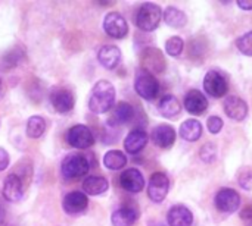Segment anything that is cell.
<instances>
[{"label": "cell", "instance_id": "obj_1", "mask_svg": "<svg viewBox=\"0 0 252 226\" xmlns=\"http://www.w3.org/2000/svg\"><path fill=\"white\" fill-rule=\"evenodd\" d=\"M114 101H115L114 85L109 81L102 79L96 82V85L93 87L92 96L89 99V109L96 115H102L106 113L114 106Z\"/></svg>", "mask_w": 252, "mask_h": 226}, {"label": "cell", "instance_id": "obj_2", "mask_svg": "<svg viewBox=\"0 0 252 226\" xmlns=\"http://www.w3.org/2000/svg\"><path fill=\"white\" fill-rule=\"evenodd\" d=\"M162 18V10L155 3H143L136 13V25L142 31H154L158 28Z\"/></svg>", "mask_w": 252, "mask_h": 226}, {"label": "cell", "instance_id": "obj_3", "mask_svg": "<svg viewBox=\"0 0 252 226\" xmlns=\"http://www.w3.org/2000/svg\"><path fill=\"white\" fill-rule=\"evenodd\" d=\"M90 169V163L83 154H69L62 160L61 174L65 179H75L84 176Z\"/></svg>", "mask_w": 252, "mask_h": 226}, {"label": "cell", "instance_id": "obj_4", "mask_svg": "<svg viewBox=\"0 0 252 226\" xmlns=\"http://www.w3.org/2000/svg\"><path fill=\"white\" fill-rule=\"evenodd\" d=\"M134 90L142 99L154 100L159 93V84L152 74L140 71L136 76V81H134Z\"/></svg>", "mask_w": 252, "mask_h": 226}, {"label": "cell", "instance_id": "obj_5", "mask_svg": "<svg viewBox=\"0 0 252 226\" xmlns=\"http://www.w3.org/2000/svg\"><path fill=\"white\" fill-rule=\"evenodd\" d=\"M140 65L143 71L148 74H152V75L161 74L165 69V59H164V54L158 49L148 47L146 50H143L140 56Z\"/></svg>", "mask_w": 252, "mask_h": 226}, {"label": "cell", "instance_id": "obj_6", "mask_svg": "<svg viewBox=\"0 0 252 226\" xmlns=\"http://www.w3.org/2000/svg\"><path fill=\"white\" fill-rule=\"evenodd\" d=\"M103 29L112 38H124L128 32V25L121 13L109 12L103 19Z\"/></svg>", "mask_w": 252, "mask_h": 226}, {"label": "cell", "instance_id": "obj_7", "mask_svg": "<svg viewBox=\"0 0 252 226\" xmlns=\"http://www.w3.org/2000/svg\"><path fill=\"white\" fill-rule=\"evenodd\" d=\"M170 181L165 174L157 172L151 176L148 185V196L154 203H162L168 194Z\"/></svg>", "mask_w": 252, "mask_h": 226}, {"label": "cell", "instance_id": "obj_8", "mask_svg": "<svg viewBox=\"0 0 252 226\" xmlns=\"http://www.w3.org/2000/svg\"><path fill=\"white\" fill-rule=\"evenodd\" d=\"M66 140L69 143V146L75 147V149H89L93 146L94 143V137L90 131L89 126L86 125H74L69 131H68V135H66Z\"/></svg>", "mask_w": 252, "mask_h": 226}, {"label": "cell", "instance_id": "obj_9", "mask_svg": "<svg viewBox=\"0 0 252 226\" xmlns=\"http://www.w3.org/2000/svg\"><path fill=\"white\" fill-rule=\"evenodd\" d=\"M204 90L211 97L220 99L227 94V81L220 72L210 71L204 78Z\"/></svg>", "mask_w": 252, "mask_h": 226}, {"label": "cell", "instance_id": "obj_10", "mask_svg": "<svg viewBox=\"0 0 252 226\" xmlns=\"http://www.w3.org/2000/svg\"><path fill=\"white\" fill-rule=\"evenodd\" d=\"M241 206L239 194L232 188H223L216 196V207L223 213H235Z\"/></svg>", "mask_w": 252, "mask_h": 226}, {"label": "cell", "instance_id": "obj_11", "mask_svg": "<svg viewBox=\"0 0 252 226\" xmlns=\"http://www.w3.org/2000/svg\"><path fill=\"white\" fill-rule=\"evenodd\" d=\"M89 206V199L83 191H72L68 193L62 201V207L68 215H78L83 213Z\"/></svg>", "mask_w": 252, "mask_h": 226}, {"label": "cell", "instance_id": "obj_12", "mask_svg": "<svg viewBox=\"0 0 252 226\" xmlns=\"http://www.w3.org/2000/svg\"><path fill=\"white\" fill-rule=\"evenodd\" d=\"M121 187L128 193H140L145 187V178L139 169H127L120 176Z\"/></svg>", "mask_w": 252, "mask_h": 226}, {"label": "cell", "instance_id": "obj_13", "mask_svg": "<svg viewBox=\"0 0 252 226\" xmlns=\"http://www.w3.org/2000/svg\"><path fill=\"white\" fill-rule=\"evenodd\" d=\"M1 193H3V197L7 201H12V203L19 201L22 199V196H24V185H22L21 178L16 174L7 175L4 182H3Z\"/></svg>", "mask_w": 252, "mask_h": 226}, {"label": "cell", "instance_id": "obj_14", "mask_svg": "<svg viewBox=\"0 0 252 226\" xmlns=\"http://www.w3.org/2000/svg\"><path fill=\"white\" fill-rule=\"evenodd\" d=\"M50 103L59 113H66L74 107V97L66 88H56L50 94Z\"/></svg>", "mask_w": 252, "mask_h": 226}, {"label": "cell", "instance_id": "obj_15", "mask_svg": "<svg viewBox=\"0 0 252 226\" xmlns=\"http://www.w3.org/2000/svg\"><path fill=\"white\" fill-rule=\"evenodd\" d=\"M224 112L233 121H244L248 115L247 101L236 96H229L224 100Z\"/></svg>", "mask_w": 252, "mask_h": 226}, {"label": "cell", "instance_id": "obj_16", "mask_svg": "<svg viewBox=\"0 0 252 226\" xmlns=\"http://www.w3.org/2000/svg\"><path fill=\"white\" fill-rule=\"evenodd\" d=\"M167 224L168 226H192L193 215L186 206L177 204L170 209L167 215Z\"/></svg>", "mask_w": 252, "mask_h": 226}, {"label": "cell", "instance_id": "obj_17", "mask_svg": "<svg viewBox=\"0 0 252 226\" xmlns=\"http://www.w3.org/2000/svg\"><path fill=\"white\" fill-rule=\"evenodd\" d=\"M185 109L192 115H201L208 109V100L201 91L190 90L185 97Z\"/></svg>", "mask_w": 252, "mask_h": 226}, {"label": "cell", "instance_id": "obj_18", "mask_svg": "<svg viewBox=\"0 0 252 226\" xmlns=\"http://www.w3.org/2000/svg\"><path fill=\"white\" fill-rule=\"evenodd\" d=\"M152 141L155 143V146L161 147V149H168L174 144L176 141V131L173 126L170 125H158L157 128H154L152 131Z\"/></svg>", "mask_w": 252, "mask_h": 226}, {"label": "cell", "instance_id": "obj_19", "mask_svg": "<svg viewBox=\"0 0 252 226\" xmlns=\"http://www.w3.org/2000/svg\"><path fill=\"white\" fill-rule=\"evenodd\" d=\"M137 219L139 212L133 206H123L117 209L111 216V222L114 226H133Z\"/></svg>", "mask_w": 252, "mask_h": 226}, {"label": "cell", "instance_id": "obj_20", "mask_svg": "<svg viewBox=\"0 0 252 226\" xmlns=\"http://www.w3.org/2000/svg\"><path fill=\"white\" fill-rule=\"evenodd\" d=\"M148 144V134L143 129H133L124 140V149L130 154H137Z\"/></svg>", "mask_w": 252, "mask_h": 226}, {"label": "cell", "instance_id": "obj_21", "mask_svg": "<svg viewBox=\"0 0 252 226\" xmlns=\"http://www.w3.org/2000/svg\"><path fill=\"white\" fill-rule=\"evenodd\" d=\"M97 59L100 62V65L106 69H114L118 66L120 60H121V51L117 46H103L99 53H97Z\"/></svg>", "mask_w": 252, "mask_h": 226}, {"label": "cell", "instance_id": "obj_22", "mask_svg": "<svg viewBox=\"0 0 252 226\" xmlns=\"http://www.w3.org/2000/svg\"><path fill=\"white\" fill-rule=\"evenodd\" d=\"M109 188V184L106 178L103 176H87L83 181V193L87 196H100L106 193Z\"/></svg>", "mask_w": 252, "mask_h": 226}, {"label": "cell", "instance_id": "obj_23", "mask_svg": "<svg viewBox=\"0 0 252 226\" xmlns=\"http://www.w3.org/2000/svg\"><path fill=\"white\" fill-rule=\"evenodd\" d=\"M158 110L159 113L164 116V118H168V119H173L176 118L180 112H182V104L180 101L177 100V97L171 96V94H167L164 96L159 103H158Z\"/></svg>", "mask_w": 252, "mask_h": 226}, {"label": "cell", "instance_id": "obj_24", "mask_svg": "<svg viewBox=\"0 0 252 226\" xmlns=\"http://www.w3.org/2000/svg\"><path fill=\"white\" fill-rule=\"evenodd\" d=\"M134 116V109L130 103L127 101H120L114 112H112V116H111V124L112 125H123V124H127L133 119Z\"/></svg>", "mask_w": 252, "mask_h": 226}, {"label": "cell", "instance_id": "obj_25", "mask_svg": "<svg viewBox=\"0 0 252 226\" xmlns=\"http://www.w3.org/2000/svg\"><path fill=\"white\" fill-rule=\"evenodd\" d=\"M202 135V125L199 121L196 119H189V121H185L180 126V137L185 140V141H189V143H193L196 140H199Z\"/></svg>", "mask_w": 252, "mask_h": 226}, {"label": "cell", "instance_id": "obj_26", "mask_svg": "<svg viewBox=\"0 0 252 226\" xmlns=\"http://www.w3.org/2000/svg\"><path fill=\"white\" fill-rule=\"evenodd\" d=\"M103 165H105V168H108L111 171H118L127 165V157L120 150H109L103 156Z\"/></svg>", "mask_w": 252, "mask_h": 226}, {"label": "cell", "instance_id": "obj_27", "mask_svg": "<svg viewBox=\"0 0 252 226\" xmlns=\"http://www.w3.org/2000/svg\"><path fill=\"white\" fill-rule=\"evenodd\" d=\"M164 21L173 28H182L186 25L188 19H186V15L180 9L174 6H168L164 12Z\"/></svg>", "mask_w": 252, "mask_h": 226}, {"label": "cell", "instance_id": "obj_28", "mask_svg": "<svg viewBox=\"0 0 252 226\" xmlns=\"http://www.w3.org/2000/svg\"><path fill=\"white\" fill-rule=\"evenodd\" d=\"M27 135L30 138H38L46 131V121L41 116H31L27 122Z\"/></svg>", "mask_w": 252, "mask_h": 226}, {"label": "cell", "instance_id": "obj_29", "mask_svg": "<svg viewBox=\"0 0 252 226\" xmlns=\"http://www.w3.org/2000/svg\"><path fill=\"white\" fill-rule=\"evenodd\" d=\"M25 57V53L21 47H15L10 51H7L3 57V65L6 68H15L16 65H19Z\"/></svg>", "mask_w": 252, "mask_h": 226}, {"label": "cell", "instance_id": "obj_30", "mask_svg": "<svg viewBox=\"0 0 252 226\" xmlns=\"http://www.w3.org/2000/svg\"><path fill=\"white\" fill-rule=\"evenodd\" d=\"M183 47H185V43L180 37H171L167 40L165 43V51L170 54V56H179L182 51H183Z\"/></svg>", "mask_w": 252, "mask_h": 226}, {"label": "cell", "instance_id": "obj_31", "mask_svg": "<svg viewBox=\"0 0 252 226\" xmlns=\"http://www.w3.org/2000/svg\"><path fill=\"white\" fill-rule=\"evenodd\" d=\"M199 156L201 160L205 163H213L217 159V147L213 143H207L205 146H202V149L199 150Z\"/></svg>", "mask_w": 252, "mask_h": 226}, {"label": "cell", "instance_id": "obj_32", "mask_svg": "<svg viewBox=\"0 0 252 226\" xmlns=\"http://www.w3.org/2000/svg\"><path fill=\"white\" fill-rule=\"evenodd\" d=\"M236 46H238L241 53H244L247 56H252V31L244 34L242 37H239L236 40Z\"/></svg>", "mask_w": 252, "mask_h": 226}, {"label": "cell", "instance_id": "obj_33", "mask_svg": "<svg viewBox=\"0 0 252 226\" xmlns=\"http://www.w3.org/2000/svg\"><path fill=\"white\" fill-rule=\"evenodd\" d=\"M239 185L247 190V191H251L252 190V171L251 169H244L241 174H239Z\"/></svg>", "mask_w": 252, "mask_h": 226}, {"label": "cell", "instance_id": "obj_34", "mask_svg": "<svg viewBox=\"0 0 252 226\" xmlns=\"http://www.w3.org/2000/svg\"><path fill=\"white\" fill-rule=\"evenodd\" d=\"M208 129H210V132L211 134H219L220 131H221V128H223V119L221 118H219V116H211L210 119H208Z\"/></svg>", "mask_w": 252, "mask_h": 226}, {"label": "cell", "instance_id": "obj_35", "mask_svg": "<svg viewBox=\"0 0 252 226\" xmlns=\"http://www.w3.org/2000/svg\"><path fill=\"white\" fill-rule=\"evenodd\" d=\"M241 219L248 224V225H252V204H248L242 209L241 212Z\"/></svg>", "mask_w": 252, "mask_h": 226}, {"label": "cell", "instance_id": "obj_36", "mask_svg": "<svg viewBox=\"0 0 252 226\" xmlns=\"http://www.w3.org/2000/svg\"><path fill=\"white\" fill-rule=\"evenodd\" d=\"M7 166H9V154L3 147H0V172L4 171Z\"/></svg>", "mask_w": 252, "mask_h": 226}, {"label": "cell", "instance_id": "obj_37", "mask_svg": "<svg viewBox=\"0 0 252 226\" xmlns=\"http://www.w3.org/2000/svg\"><path fill=\"white\" fill-rule=\"evenodd\" d=\"M238 6L244 10H252V0H238Z\"/></svg>", "mask_w": 252, "mask_h": 226}, {"label": "cell", "instance_id": "obj_38", "mask_svg": "<svg viewBox=\"0 0 252 226\" xmlns=\"http://www.w3.org/2000/svg\"><path fill=\"white\" fill-rule=\"evenodd\" d=\"M4 218H6V212H4V207L0 204V225L4 222Z\"/></svg>", "mask_w": 252, "mask_h": 226}, {"label": "cell", "instance_id": "obj_39", "mask_svg": "<svg viewBox=\"0 0 252 226\" xmlns=\"http://www.w3.org/2000/svg\"><path fill=\"white\" fill-rule=\"evenodd\" d=\"M0 90H1V79H0Z\"/></svg>", "mask_w": 252, "mask_h": 226}]
</instances>
